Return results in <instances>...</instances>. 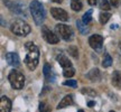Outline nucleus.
Listing matches in <instances>:
<instances>
[{"label":"nucleus","mask_w":121,"mask_h":112,"mask_svg":"<svg viewBox=\"0 0 121 112\" xmlns=\"http://www.w3.org/2000/svg\"><path fill=\"white\" fill-rule=\"evenodd\" d=\"M25 48H26V57H25V64L29 69V71H34L37 65H38L39 60V49L38 47L31 42L25 44Z\"/></svg>","instance_id":"f257e3e1"},{"label":"nucleus","mask_w":121,"mask_h":112,"mask_svg":"<svg viewBox=\"0 0 121 112\" xmlns=\"http://www.w3.org/2000/svg\"><path fill=\"white\" fill-rule=\"evenodd\" d=\"M29 9L35 24L36 25H42L44 20H45V16H46L44 6L39 2L38 0H33L29 4Z\"/></svg>","instance_id":"f03ea898"},{"label":"nucleus","mask_w":121,"mask_h":112,"mask_svg":"<svg viewBox=\"0 0 121 112\" xmlns=\"http://www.w3.org/2000/svg\"><path fill=\"white\" fill-rule=\"evenodd\" d=\"M10 29L15 35L17 36H22L25 37L30 33V26L27 24L26 22H24L22 19H16L15 22H13Z\"/></svg>","instance_id":"7ed1b4c3"},{"label":"nucleus","mask_w":121,"mask_h":112,"mask_svg":"<svg viewBox=\"0 0 121 112\" xmlns=\"http://www.w3.org/2000/svg\"><path fill=\"white\" fill-rule=\"evenodd\" d=\"M8 80L11 87L15 90H22L25 85V76H24V74L20 73L17 69H13L9 73Z\"/></svg>","instance_id":"20e7f679"},{"label":"nucleus","mask_w":121,"mask_h":112,"mask_svg":"<svg viewBox=\"0 0 121 112\" xmlns=\"http://www.w3.org/2000/svg\"><path fill=\"white\" fill-rule=\"evenodd\" d=\"M55 29H56L57 34H60V37L64 39V40H66V42L71 40L72 37H73V31H72V29H71V27L67 26V25L58 24V25H56Z\"/></svg>","instance_id":"39448f33"},{"label":"nucleus","mask_w":121,"mask_h":112,"mask_svg":"<svg viewBox=\"0 0 121 112\" xmlns=\"http://www.w3.org/2000/svg\"><path fill=\"white\" fill-rule=\"evenodd\" d=\"M4 4L8 6V8L15 13L16 15H24V16H27V13H26V9H25V4H22L20 1H6Z\"/></svg>","instance_id":"423d86ee"},{"label":"nucleus","mask_w":121,"mask_h":112,"mask_svg":"<svg viewBox=\"0 0 121 112\" xmlns=\"http://www.w3.org/2000/svg\"><path fill=\"white\" fill-rule=\"evenodd\" d=\"M42 35H43L44 39L47 42V43L52 44V45H55L60 42V38L56 34H54L51 29H48L46 26H43L42 27Z\"/></svg>","instance_id":"0eeeda50"},{"label":"nucleus","mask_w":121,"mask_h":112,"mask_svg":"<svg viewBox=\"0 0 121 112\" xmlns=\"http://www.w3.org/2000/svg\"><path fill=\"white\" fill-rule=\"evenodd\" d=\"M51 13L54 19L60 20V22H67L69 20V15L64 9L60 8H52L51 9Z\"/></svg>","instance_id":"6e6552de"},{"label":"nucleus","mask_w":121,"mask_h":112,"mask_svg":"<svg viewBox=\"0 0 121 112\" xmlns=\"http://www.w3.org/2000/svg\"><path fill=\"white\" fill-rule=\"evenodd\" d=\"M89 44L90 46L95 51L101 49L102 45H103V37L101 35H92L89 38Z\"/></svg>","instance_id":"1a4fd4ad"},{"label":"nucleus","mask_w":121,"mask_h":112,"mask_svg":"<svg viewBox=\"0 0 121 112\" xmlns=\"http://www.w3.org/2000/svg\"><path fill=\"white\" fill-rule=\"evenodd\" d=\"M6 60L10 66L13 67H18L20 65V60L17 53H7L6 54Z\"/></svg>","instance_id":"9d476101"},{"label":"nucleus","mask_w":121,"mask_h":112,"mask_svg":"<svg viewBox=\"0 0 121 112\" xmlns=\"http://www.w3.org/2000/svg\"><path fill=\"white\" fill-rule=\"evenodd\" d=\"M11 111V101L7 96H1L0 99V112H10Z\"/></svg>","instance_id":"9b49d317"},{"label":"nucleus","mask_w":121,"mask_h":112,"mask_svg":"<svg viewBox=\"0 0 121 112\" xmlns=\"http://www.w3.org/2000/svg\"><path fill=\"white\" fill-rule=\"evenodd\" d=\"M44 76H45V78H46V81L47 82H54V80H55V75H54V73H53V69H52V66L49 64H46L44 65Z\"/></svg>","instance_id":"f8f14e48"},{"label":"nucleus","mask_w":121,"mask_h":112,"mask_svg":"<svg viewBox=\"0 0 121 112\" xmlns=\"http://www.w3.org/2000/svg\"><path fill=\"white\" fill-rule=\"evenodd\" d=\"M72 104H73V95L67 94L63 98V100L58 103V105H57L56 108H57V110H60V109H64L66 107H69V105H72Z\"/></svg>","instance_id":"ddd939ff"},{"label":"nucleus","mask_w":121,"mask_h":112,"mask_svg":"<svg viewBox=\"0 0 121 112\" xmlns=\"http://www.w3.org/2000/svg\"><path fill=\"white\" fill-rule=\"evenodd\" d=\"M86 78L90 81H92V82H99L100 80H101V73H100V71L96 67H94V69H92L86 74Z\"/></svg>","instance_id":"4468645a"},{"label":"nucleus","mask_w":121,"mask_h":112,"mask_svg":"<svg viewBox=\"0 0 121 112\" xmlns=\"http://www.w3.org/2000/svg\"><path fill=\"white\" fill-rule=\"evenodd\" d=\"M57 62H58V64L63 67V69H69V67H72V63H71V60H69V58L64 56L63 54H60L56 57Z\"/></svg>","instance_id":"2eb2a0df"},{"label":"nucleus","mask_w":121,"mask_h":112,"mask_svg":"<svg viewBox=\"0 0 121 112\" xmlns=\"http://www.w3.org/2000/svg\"><path fill=\"white\" fill-rule=\"evenodd\" d=\"M112 84L118 89H121V72L114 71L112 73Z\"/></svg>","instance_id":"dca6fc26"},{"label":"nucleus","mask_w":121,"mask_h":112,"mask_svg":"<svg viewBox=\"0 0 121 112\" xmlns=\"http://www.w3.org/2000/svg\"><path fill=\"white\" fill-rule=\"evenodd\" d=\"M76 27H78L80 34L82 35H86L89 33V30H90V28L86 26L85 22H83V20H76Z\"/></svg>","instance_id":"f3484780"},{"label":"nucleus","mask_w":121,"mask_h":112,"mask_svg":"<svg viewBox=\"0 0 121 112\" xmlns=\"http://www.w3.org/2000/svg\"><path fill=\"white\" fill-rule=\"evenodd\" d=\"M83 7L82 0H71V8L74 11H80Z\"/></svg>","instance_id":"a211bd4d"},{"label":"nucleus","mask_w":121,"mask_h":112,"mask_svg":"<svg viewBox=\"0 0 121 112\" xmlns=\"http://www.w3.org/2000/svg\"><path fill=\"white\" fill-rule=\"evenodd\" d=\"M112 65V58L108 53H105L103 55V60H102V66L103 67H110Z\"/></svg>","instance_id":"6ab92c4d"},{"label":"nucleus","mask_w":121,"mask_h":112,"mask_svg":"<svg viewBox=\"0 0 121 112\" xmlns=\"http://www.w3.org/2000/svg\"><path fill=\"white\" fill-rule=\"evenodd\" d=\"M111 18V15L109 13H101L99 16V19H100V22L102 24V25H104L105 22H108V20Z\"/></svg>","instance_id":"aec40b11"},{"label":"nucleus","mask_w":121,"mask_h":112,"mask_svg":"<svg viewBox=\"0 0 121 112\" xmlns=\"http://www.w3.org/2000/svg\"><path fill=\"white\" fill-rule=\"evenodd\" d=\"M110 1L109 0H99V6L101 9H103V10H110Z\"/></svg>","instance_id":"412c9836"},{"label":"nucleus","mask_w":121,"mask_h":112,"mask_svg":"<svg viewBox=\"0 0 121 112\" xmlns=\"http://www.w3.org/2000/svg\"><path fill=\"white\" fill-rule=\"evenodd\" d=\"M92 10H87L86 13H84V16H83V18H82V20H83V22H85V24H89V22L92 20Z\"/></svg>","instance_id":"4be33fe9"},{"label":"nucleus","mask_w":121,"mask_h":112,"mask_svg":"<svg viewBox=\"0 0 121 112\" xmlns=\"http://www.w3.org/2000/svg\"><path fill=\"white\" fill-rule=\"evenodd\" d=\"M74 74H75V69L73 67H69V69H64V72H63V75L65 78H72Z\"/></svg>","instance_id":"5701e85b"},{"label":"nucleus","mask_w":121,"mask_h":112,"mask_svg":"<svg viewBox=\"0 0 121 112\" xmlns=\"http://www.w3.org/2000/svg\"><path fill=\"white\" fill-rule=\"evenodd\" d=\"M39 112H51V109L46 102H40L39 103Z\"/></svg>","instance_id":"b1692460"},{"label":"nucleus","mask_w":121,"mask_h":112,"mask_svg":"<svg viewBox=\"0 0 121 112\" xmlns=\"http://www.w3.org/2000/svg\"><path fill=\"white\" fill-rule=\"evenodd\" d=\"M81 92H82L83 94H86L87 96H95V95H96V92H95L94 90H92V89H83L82 91H81Z\"/></svg>","instance_id":"393cba45"},{"label":"nucleus","mask_w":121,"mask_h":112,"mask_svg":"<svg viewBox=\"0 0 121 112\" xmlns=\"http://www.w3.org/2000/svg\"><path fill=\"white\" fill-rule=\"evenodd\" d=\"M69 53L71 55L73 56L74 58H76L78 56V47H75V46H69Z\"/></svg>","instance_id":"a878e982"},{"label":"nucleus","mask_w":121,"mask_h":112,"mask_svg":"<svg viewBox=\"0 0 121 112\" xmlns=\"http://www.w3.org/2000/svg\"><path fill=\"white\" fill-rule=\"evenodd\" d=\"M63 84H64V85H67V86H72V87H75V86L78 85V82H76L75 80H69V81H65Z\"/></svg>","instance_id":"bb28decb"},{"label":"nucleus","mask_w":121,"mask_h":112,"mask_svg":"<svg viewBox=\"0 0 121 112\" xmlns=\"http://www.w3.org/2000/svg\"><path fill=\"white\" fill-rule=\"evenodd\" d=\"M109 1L112 7H118V4H119V0H109Z\"/></svg>","instance_id":"cd10ccee"},{"label":"nucleus","mask_w":121,"mask_h":112,"mask_svg":"<svg viewBox=\"0 0 121 112\" xmlns=\"http://www.w3.org/2000/svg\"><path fill=\"white\" fill-rule=\"evenodd\" d=\"M96 1H98V0H87L89 4H91V6H94V4H96Z\"/></svg>","instance_id":"c85d7f7f"},{"label":"nucleus","mask_w":121,"mask_h":112,"mask_svg":"<svg viewBox=\"0 0 121 112\" xmlns=\"http://www.w3.org/2000/svg\"><path fill=\"white\" fill-rule=\"evenodd\" d=\"M94 102H93V101H89V102H87V107H89V108H92V107H94Z\"/></svg>","instance_id":"c756f323"},{"label":"nucleus","mask_w":121,"mask_h":112,"mask_svg":"<svg viewBox=\"0 0 121 112\" xmlns=\"http://www.w3.org/2000/svg\"><path fill=\"white\" fill-rule=\"evenodd\" d=\"M1 26H6V24H4V17H1Z\"/></svg>","instance_id":"7c9ffc66"},{"label":"nucleus","mask_w":121,"mask_h":112,"mask_svg":"<svg viewBox=\"0 0 121 112\" xmlns=\"http://www.w3.org/2000/svg\"><path fill=\"white\" fill-rule=\"evenodd\" d=\"M52 1H53V2H56V4H60L63 0H52Z\"/></svg>","instance_id":"2f4dec72"},{"label":"nucleus","mask_w":121,"mask_h":112,"mask_svg":"<svg viewBox=\"0 0 121 112\" xmlns=\"http://www.w3.org/2000/svg\"><path fill=\"white\" fill-rule=\"evenodd\" d=\"M119 47H120V49H121V42L119 43Z\"/></svg>","instance_id":"473e14b6"},{"label":"nucleus","mask_w":121,"mask_h":112,"mask_svg":"<svg viewBox=\"0 0 121 112\" xmlns=\"http://www.w3.org/2000/svg\"><path fill=\"white\" fill-rule=\"evenodd\" d=\"M78 112H84V111H83V110H78Z\"/></svg>","instance_id":"72a5a7b5"},{"label":"nucleus","mask_w":121,"mask_h":112,"mask_svg":"<svg viewBox=\"0 0 121 112\" xmlns=\"http://www.w3.org/2000/svg\"><path fill=\"white\" fill-rule=\"evenodd\" d=\"M110 112H116V111H110Z\"/></svg>","instance_id":"f704fd0d"}]
</instances>
